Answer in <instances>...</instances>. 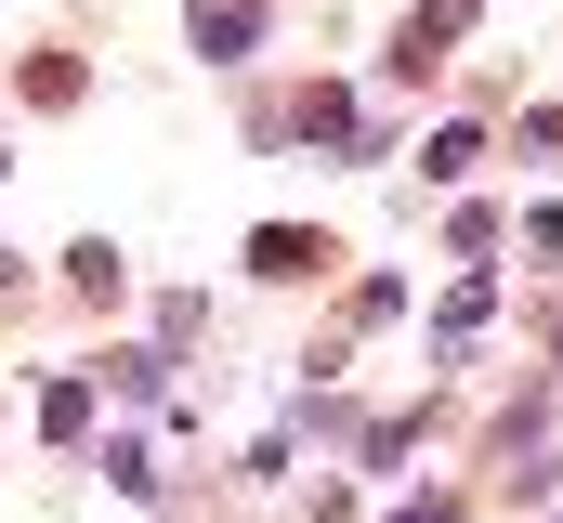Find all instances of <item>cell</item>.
<instances>
[{"mask_svg": "<svg viewBox=\"0 0 563 523\" xmlns=\"http://www.w3.org/2000/svg\"><path fill=\"white\" fill-rule=\"evenodd\" d=\"M66 288H79V301H106V314H119V301H132V262L106 249V236H79V249H66Z\"/></svg>", "mask_w": 563, "mask_h": 523, "instance_id": "obj_4", "label": "cell"}, {"mask_svg": "<svg viewBox=\"0 0 563 523\" xmlns=\"http://www.w3.org/2000/svg\"><path fill=\"white\" fill-rule=\"evenodd\" d=\"M92 405H106L92 367H53V380H40V432H53V445H79V432H92Z\"/></svg>", "mask_w": 563, "mask_h": 523, "instance_id": "obj_3", "label": "cell"}, {"mask_svg": "<svg viewBox=\"0 0 563 523\" xmlns=\"http://www.w3.org/2000/svg\"><path fill=\"white\" fill-rule=\"evenodd\" d=\"M184 26H197V53H210V66H236V53L263 40V0H197Z\"/></svg>", "mask_w": 563, "mask_h": 523, "instance_id": "obj_2", "label": "cell"}, {"mask_svg": "<svg viewBox=\"0 0 563 523\" xmlns=\"http://www.w3.org/2000/svg\"><path fill=\"white\" fill-rule=\"evenodd\" d=\"M92 392H170V354H157V341H119V354H106V367H92Z\"/></svg>", "mask_w": 563, "mask_h": 523, "instance_id": "obj_5", "label": "cell"}, {"mask_svg": "<svg viewBox=\"0 0 563 523\" xmlns=\"http://www.w3.org/2000/svg\"><path fill=\"white\" fill-rule=\"evenodd\" d=\"M106 485H119V498H157V458H144V432H106Z\"/></svg>", "mask_w": 563, "mask_h": 523, "instance_id": "obj_6", "label": "cell"}, {"mask_svg": "<svg viewBox=\"0 0 563 523\" xmlns=\"http://www.w3.org/2000/svg\"><path fill=\"white\" fill-rule=\"evenodd\" d=\"M472 157H485V131H432V144H420V170H432V183H459Z\"/></svg>", "mask_w": 563, "mask_h": 523, "instance_id": "obj_7", "label": "cell"}, {"mask_svg": "<svg viewBox=\"0 0 563 523\" xmlns=\"http://www.w3.org/2000/svg\"><path fill=\"white\" fill-rule=\"evenodd\" d=\"M394 523H459V511H445V498H407V511H394Z\"/></svg>", "mask_w": 563, "mask_h": 523, "instance_id": "obj_8", "label": "cell"}, {"mask_svg": "<svg viewBox=\"0 0 563 523\" xmlns=\"http://www.w3.org/2000/svg\"><path fill=\"white\" fill-rule=\"evenodd\" d=\"M328 236H301V223H263V236H250V275H276V288H301V275H328Z\"/></svg>", "mask_w": 563, "mask_h": 523, "instance_id": "obj_1", "label": "cell"}]
</instances>
